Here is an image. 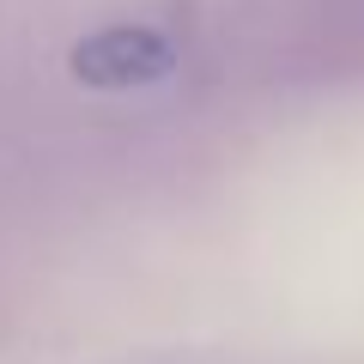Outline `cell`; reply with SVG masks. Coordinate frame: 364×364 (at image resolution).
Listing matches in <instances>:
<instances>
[{
    "instance_id": "6da1fadb",
    "label": "cell",
    "mask_w": 364,
    "mask_h": 364,
    "mask_svg": "<svg viewBox=\"0 0 364 364\" xmlns=\"http://www.w3.org/2000/svg\"><path fill=\"white\" fill-rule=\"evenodd\" d=\"M176 49H170L164 31H146V25H109L97 37H85L73 49V73L85 85H104V91H128V85H146V79L170 73Z\"/></svg>"
}]
</instances>
